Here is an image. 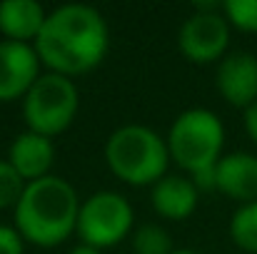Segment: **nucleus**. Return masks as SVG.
<instances>
[{"label":"nucleus","mask_w":257,"mask_h":254,"mask_svg":"<svg viewBox=\"0 0 257 254\" xmlns=\"http://www.w3.org/2000/svg\"><path fill=\"white\" fill-rule=\"evenodd\" d=\"M33 48L43 63V70L73 80L95 70L105 60L110 30L97 8L68 3L48 13Z\"/></svg>","instance_id":"nucleus-1"},{"label":"nucleus","mask_w":257,"mask_h":254,"mask_svg":"<svg viewBox=\"0 0 257 254\" xmlns=\"http://www.w3.org/2000/svg\"><path fill=\"white\" fill-rule=\"evenodd\" d=\"M80 202L83 199L68 179L48 174L25 184L13 209V227L20 232L25 244L43 249L60 247L75 234Z\"/></svg>","instance_id":"nucleus-2"},{"label":"nucleus","mask_w":257,"mask_h":254,"mask_svg":"<svg viewBox=\"0 0 257 254\" xmlns=\"http://www.w3.org/2000/svg\"><path fill=\"white\" fill-rule=\"evenodd\" d=\"M107 169L130 187H153L170 167V152L163 135L145 125H122L105 140Z\"/></svg>","instance_id":"nucleus-3"},{"label":"nucleus","mask_w":257,"mask_h":254,"mask_svg":"<svg viewBox=\"0 0 257 254\" xmlns=\"http://www.w3.org/2000/svg\"><path fill=\"white\" fill-rule=\"evenodd\" d=\"M170 162L182 169V174L195 177L200 172L215 169L222 160L225 125L207 107H190L172 120L168 130Z\"/></svg>","instance_id":"nucleus-4"},{"label":"nucleus","mask_w":257,"mask_h":254,"mask_svg":"<svg viewBox=\"0 0 257 254\" xmlns=\"http://www.w3.org/2000/svg\"><path fill=\"white\" fill-rule=\"evenodd\" d=\"M78 110H80V90L75 80L48 70L23 97V120L28 130L50 140L63 135L75 122Z\"/></svg>","instance_id":"nucleus-5"},{"label":"nucleus","mask_w":257,"mask_h":254,"mask_svg":"<svg viewBox=\"0 0 257 254\" xmlns=\"http://www.w3.org/2000/svg\"><path fill=\"white\" fill-rule=\"evenodd\" d=\"M133 224H135V212L127 197L115 189H100L80 202L75 234L83 244L105 252L127 239Z\"/></svg>","instance_id":"nucleus-6"},{"label":"nucleus","mask_w":257,"mask_h":254,"mask_svg":"<svg viewBox=\"0 0 257 254\" xmlns=\"http://www.w3.org/2000/svg\"><path fill=\"white\" fill-rule=\"evenodd\" d=\"M177 48L195 65L222 60L230 48V23L222 3H195V10L177 30Z\"/></svg>","instance_id":"nucleus-7"},{"label":"nucleus","mask_w":257,"mask_h":254,"mask_svg":"<svg viewBox=\"0 0 257 254\" xmlns=\"http://www.w3.org/2000/svg\"><path fill=\"white\" fill-rule=\"evenodd\" d=\"M43 73L33 45L0 40V102L23 100Z\"/></svg>","instance_id":"nucleus-8"},{"label":"nucleus","mask_w":257,"mask_h":254,"mask_svg":"<svg viewBox=\"0 0 257 254\" xmlns=\"http://www.w3.org/2000/svg\"><path fill=\"white\" fill-rule=\"evenodd\" d=\"M215 85L222 100L237 110H247L257 102V55L237 50L220 60Z\"/></svg>","instance_id":"nucleus-9"},{"label":"nucleus","mask_w":257,"mask_h":254,"mask_svg":"<svg viewBox=\"0 0 257 254\" xmlns=\"http://www.w3.org/2000/svg\"><path fill=\"white\" fill-rule=\"evenodd\" d=\"M5 160L13 165V169L25 182H35V179L53 174L50 169L55 165V145L50 137H43L38 132L25 130V132L13 137Z\"/></svg>","instance_id":"nucleus-10"},{"label":"nucleus","mask_w":257,"mask_h":254,"mask_svg":"<svg viewBox=\"0 0 257 254\" xmlns=\"http://www.w3.org/2000/svg\"><path fill=\"white\" fill-rule=\"evenodd\" d=\"M200 189L187 174H165L150 187V204L158 217L168 222H182L195 214Z\"/></svg>","instance_id":"nucleus-11"},{"label":"nucleus","mask_w":257,"mask_h":254,"mask_svg":"<svg viewBox=\"0 0 257 254\" xmlns=\"http://www.w3.org/2000/svg\"><path fill=\"white\" fill-rule=\"evenodd\" d=\"M215 189L225 197L250 204L257 202V157L250 152H230L215 167Z\"/></svg>","instance_id":"nucleus-12"},{"label":"nucleus","mask_w":257,"mask_h":254,"mask_svg":"<svg viewBox=\"0 0 257 254\" xmlns=\"http://www.w3.org/2000/svg\"><path fill=\"white\" fill-rule=\"evenodd\" d=\"M48 20V10L38 0H3L0 3V35L10 43L33 45Z\"/></svg>","instance_id":"nucleus-13"},{"label":"nucleus","mask_w":257,"mask_h":254,"mask_svg":"<svg viewBox=\"0 0 257 254\" xmlns=\"http://www.w3.org/2000/svg\"><path fill=\"white\" fill-rule=\"evenodd\" d=\"M230 239L242 252L257 254V202L240 204L230 219Z\"/></svg>","instance_id":"nucleus-14"},{"label":"nucleus","mask_w":257,"mask_h":254,"mask_svg":"<svg viewBox=\"0 0 257 254\" xmlns=\"http://www.w3.org/2000/svg\"><path fill=\"white\" fill-rule=\"evenodd\" d=\"M135 254H172V237L170 232L160 224H143L130 237Z\"/></svg>","instance_id":"nucleus-15"},{"label":"nucleus","mask_w":257,"mask_h":254,"mask_svg":"<svg viewBox=\"0 0 257 254\" xmlns=\"http://www.w3.org/2000/svg\"><path fill=\"white\" fill-rule=\"evenodd\" d=\"M222 13L230 28L242 33H257V0H225Z\"/></svg>","instance_id":"nucleus-16"},{"label":"nucleus","mask_w":257,"mask_h":254,"mask_svg":"<svg viewBox=\"0 0 257 254\" xmlns=\"http://www.w3.org/2000/svg\"><path fill=\"white\" fill-rule=\"evenodd\" d=\"M25 184L28 182L13 169V165L8 160H0V212L3 209H15Z\"/></svg>","instance_id":"nucleus-17"},{"label":"nucleus","mask_w":257,"mask_h":254,"mask_svg":"<svg viewBox=\"0 0 257 254\" xmlns=\"http://www.w3.org/2000/svg\"><path fill=\"white\" fill-rule=\"evenodd\" d=\"M0 254H25V239L13 224H0Z\"/></svg>","instance_id":"nucleus-18"},{"label":"nucleus","mask_w":257,"mask_h":254,"mask_svg":"<svg viewBox=\"0 0 257 254\" xmlns=\"http://www.w3.org/2000/svg\"><path fill=\"white\" fill-rule=\"evenodd\" d=\"M245 130H247L250 140L257 145V102L245 110Z\"/></svg>","instance_id":"nucleus-19"},{"label":"nucleus","mask_w":257,"mask_h":254,"mask_svg":"<svg viewBox=\"0 0 257 254\" xmlns=\"http://www.w3.org/2000/svg\"><path fill=\"white\" fill-rule=\"evenodd\" d=\"M70 254H102V249H97V247H90V244H83V242H78Z\"/></svg>","instance_id":"nucleus-20"},{"label":"nucleus","mask_w":257,"mask_h":254,"mask_svg":"<svg viewBox=\"0 0 257 254\" xmlns=\"http://www.w3.org/2000/svg\"><path fill=\"white\" fill-rule=\"evenodd\" d=\"M172 254H197V252H195V249H175Z\"/></svg>","instance_id":"nucleus-21"}]
</instances>
